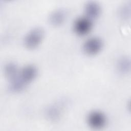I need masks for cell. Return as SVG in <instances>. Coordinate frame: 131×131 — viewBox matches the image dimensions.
Here are the masks:
<instances>
[{
  "label": "cell",
  "instance_id": "1",
  "mask_svg": "<svg viewBox=\"0 0 131 131\" xmlns=\"http://www.w3.org/2000/svg\"><path fill=\"white\" fill-rule=\"evenodd\" d=\"M45 36L43 29L40 27L31 29L26 34L23 40L25 47L29 50L37 48L42 41Z\"/></svg>",
  "mask_w": 131,
  "mask_h": 131
},
{
  "label": "cell",
  "instance_id": "2",
  "mask_svg": "<svg viewBox=\"0 0 131 131\" xmlns=\"http://www.w3.org/2000/svg\"><path fill=\"white\" fill-rule=\"evenodd\" d=\"M103 47L102 40L98 37L89 38L82 45V51L87 55L94 56L101 52Z\"/></svg>",
  "mask_w": 131,
  "mask_h": 131
},
{
  "label": "cell",
  "instance_id": "3",
  "mask_svg": "<svg viewBox=\"0 0 131 131\" xmlns=\"http://www.w3.org/2000/svg\"><path fill=\"white\" fill-rule=\"evenodd\" d=\"M86 122L90 127L95 129H100L106 125V116L100 111H92L86 116Z\"/></svg>",
  "mask_w": 131,
  "mask_h": 131
},
{
  "label": "cell",
  "instance_id": "4",
  "mask_svg": "<svg viewBox=\"0 0 131 131\" xmlns=\"http://www.w3.org/2000/svg\"><path fill=\"white\" fill-rule=\"evenodd\" d=\"M93 26V20L86 16L77 18L73 24L74 32L79 36H84L90 33Z\"/></svg>",
  "mask_w": 131,
  "mask_h": 131
},
{
  "label": "cell",
  "instance_id": "5",
  "mask_svg": "<svg viewBox=\"0 0 131 131\" xmlns=\"http://www.w3.org/2000/svg\"><path fill=\"white\" fill-rule=\"evenodd\" d=\"M37 74L38 70L37 68L33 64H29L20 69L17 76L21 82L28 86L36 79Z\"/></svg>",
  "mask_w": 131,
  "mask_h": 131
},
{
  "label": "cell",
  "instance_id": "6",
  "mask_svg": "<svg viewBox=\"0 0 131 131\" xmlns=\"http://www.w3.org/2000/svg\"><path fill=\"white\" fill-rule=\"evenodd\" d=\"M67 17L68 12L64 8H58L50 13L49 22L52 27H59L65 23Z\"/></svg>",
  "mask_w": 131,
  "mask_h": 131
},
{
  "label": "cell",
  "instance_id": "7",
  "mask_svg": "<svg viewBox=\"0 0 131 131\" xmlns=\"http://www.w3.org/2000/svg\"><path fill=\"white\" fill-rule=\"evenodd\" d=\"M84 12L85 16L93 20L100 16L101 13V7L96 2L89 1L84 5Z\"/></svg>",
  "mask_w": 131,
  "mask_h": 131
},
{
  "label": "cell",
  "instance_id": "8",
  "mask_svg": "<svg viewBox=\"0 0 131 131\" xmlns=\"http://www.w3.org/2000/svg\"><path fill=\"white\" fill-rule=\"evenodd\" d=\"M62 108L59 104H53L48 106L45 110L46 118L50 122H56L61 118Z\"/></svg>",
  "mask_w": 131,
  "mask_h": 131
},
{
  "label": "cell",
  "instance_id": "9",
  "mask_svg": "<svg viewBox=\"0 0 131 131\" xmlns=\"http://www.w3.org/2000/svg\"><path fill=\"white\" fill-rule=\"evenodd\" d=\"M117 72L122 75L129 74L131 69V60L129 56L123 55L120 57L116 64Z\"/></svg>",
  "mask_w": 131,
  "mask_h": 131
},
{
  "label": "cell",
  "instance_id": "10",
  "mask_svg": "<svg viewBox=\"0 0 131 131\" xmlns=\"http://www.w3.org/2000/svg\"><path fill=\"white\" fill-rule=\"evenodd\" d=\"M17 64L14 61H8L4 67V73L5 77L9 80L15 78L19 73Z\"/></svg>",
  "mask_w": 131,
  "mask_h": 131
},
{
  "label": "cell",
  "instance_id": "11",
  "mask_svg": "<svg viewBox=\"0 0 131 131\" xmlns=\"http://www.w3.org/2000/svg\"><path fill=\"white\" fill-rule=\"evenodd\" d=\"M118 15L121 20L126 21L130 19L131 16V3L130 2L124 3L119 7Z\"/></svg>",
  "mask_w": 131,
  "mask_h": 131
}]
</instances>
